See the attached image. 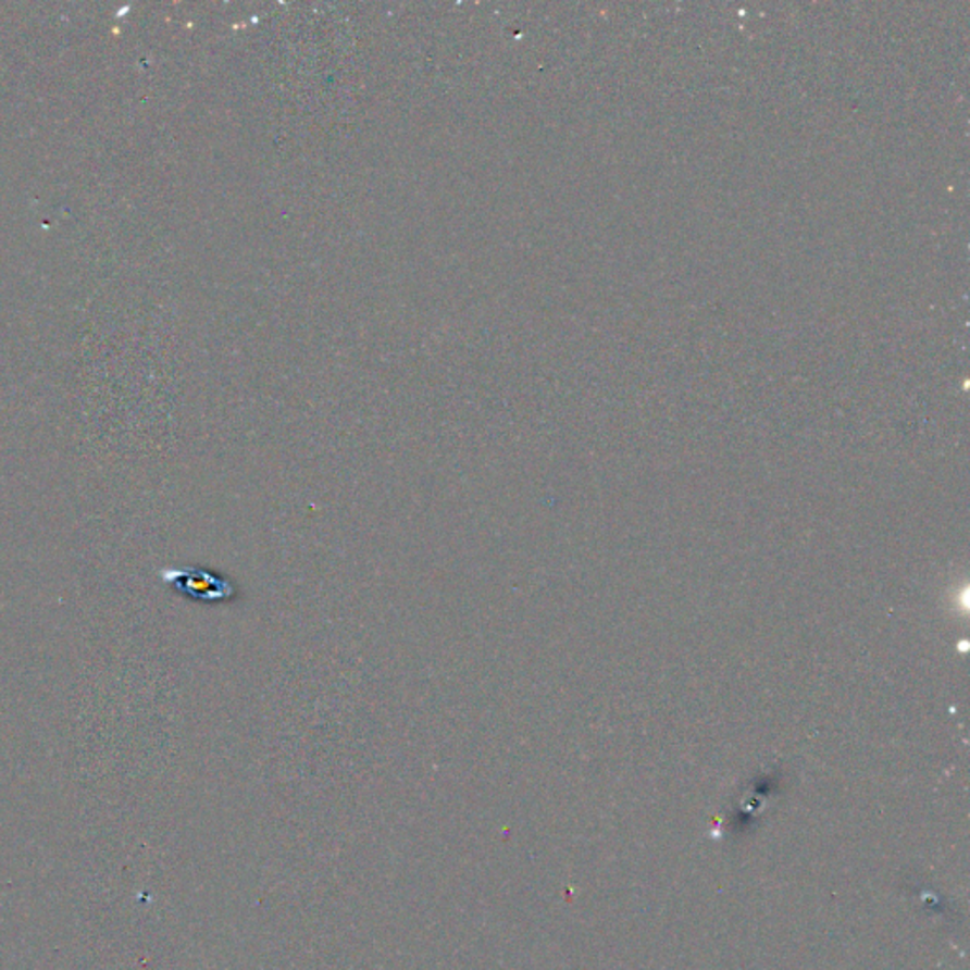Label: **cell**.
<instances>
[{"mask_svg": "<svg viewBox=\"0 0 970 970\" xmlns=\"http://www.w3.org/2000/svg\"><path fill=\"white\" fill-rule=\"evenodd\" d=\"M163 581L170 584L181 596L191 597L196 601H219L228 599L234 589L228 582L222 581L214 574L207 573L199 567H183V569H165L162 573Z\"/></svg>", "mask_w": 970, "mask_h": 970, "instance_id": "6da1fadb", "label": "cell"}]
</instances>
